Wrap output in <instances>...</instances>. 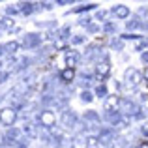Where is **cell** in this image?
I'll return each instance as SVG.
<instances>
[{"label": "cell", "mask_w": 148, "mask_h": 148, "mask_svg": "<svg viewBox=\"0 0 148 148\" xmlns=\"http://www.w3.org/2000/svg\"><path fill=\"white\" fill-rule=\"evenodd\" d=\"M141 83H143V73L139 71V69L127 68L126 71H124V84H122V88H126V90H135Z\"/></svg>", "instance_id": "1"}, {"label": "cell", "mask_w": 148, "mask_h": 148, "mask_svg": "<svg viewBox=\"0 0 148 148\" xmlns=\"http://www.w3.org/2000/svg\"><path fill=\"white\" fill-rule=\"evenodd\" d=\"M38 122L41 124V127L43 130H54V126H56V114H54L51 109H41L40 112H38Z\"/></svg>", "instance_id": "2"}, {"label": "cell", "mask_w": 148, "mask_h": 148, "mask_svg": "<svg viewBox=\"0 0 148 148\" xmlns=\"http://www.w3.org/2000/svg\"><path fill=\"white\" fill-rule=\"evenodd\" d=\"M109 75H111V62H109V56H103L101 60L96 62L94 77H96V81H101V83H103Z\"/></svg>", "instance_id": "3"}, {"label": "cell", "mask_w": 148, "mask_h": 148, "mask_svg": "<svg viewBox=\"0 0 148 148\" xmlns=\"http://www.w3.org/2000/svg\"><path fill=\"white\" fill-rule=\"evenodd\" d=\"M60 124L66 131H71V130H75V126L79 124V116H77L71 109H64V111L60 112Z\"/></svg>", "instance_id": "4"}, {"label": "cell", "mask_w": 148, "mask_h": 148, "mask_svg": "<svg viewBox=\"0 0 148 148\" xmlns=\"http://www.w3.org/2000/svg\"><path fill=\"white\" fill-rule=\"evenodd\" d=\"M139 111H141V107H139L135 101H131L130 98H122V105H120V111H118L122 116H126V118L133 120V116L137 114Z\"/></svg>", "instance_id": "5"}, {"label": "cell", "mask_w": 148, "mask_h": 148, "mask_svg": "<svg viewBox=\"0 0 148 148\" xmlns=\"http://www.w3.org/2000/svg\"><path fill=\"white\" fill-rule=\"evenodd\" d=\"M17 118H19V114H17V111H15L13 107H4L2 111H0V124H2V126L11 127L15 122H17Z\"/></svg>", "instance_id": "6"}, {"label": "cell", "mask_w": 148, "mask_h": 148, "mask_svg": "<svg viewBox=\"0 0 148 148\" xmlns=\"http://www.w3.org/2000/svg\"><path fill=\"white\" fill-rule=\"evenodd\" d=\"M98 139H99V145L103 146V148H111V146H114V143H116V135H114V131L109 130V127H99V135H98Z\"/></svg>", "instance_id": "7"}, {"label": "cell", "mask_w": 148, "mask_h": 148, "mask_svg": "<svg viewBox=\"0 0 148 148\" xmlns=\"http://www.w3.org/2000/svg\"><path fill=\"white\" fill-rule=\"evenodd\" d=\"M120 105H122V96L120 94H111L103 101V111L105 112H116V111H120Z\"/></svg>", "instance_id": "8"}, {"label": "cell", "mask_w": 148, "mask_h": 148, "mask_svg": "<svg viewBox=\"0 0 148 148\" xmlns=\"http://www.w3.org/2000/svg\"><path fill=\"white\" fill-rule=\"evenodd\" d=\"M64 62H66V68L68 69H75L81 62V54L75 49H68L64 53Z\"/></svg>", "instance_id": "9"}, {"label": "cell", "mask_w": 148, "mask_h": 148, "mask_svg": "<svg viewBox=\"0 0 148 148\" xmlns=\"http://www.w3.org/2000/svg\"><path fill=\"white\" fill-rule=\"evenodd\" d=\"M40 45H41V36L36 34V32L26 34L25 40L21 41V47H25V49H36V47H40Z\"/></svg>", "instance_id": "10"}, {"label": "cell", "mask_w": 148, "mask_h": 148, "mask_svg": "<svg viewBox=\"0 0 148 148\" xmlns=\"http://www.w3.org/2000/svg\"><path fill=\"white\" fill-rule=\"evenodd\" d=\"M23 133H25L26 139H38L40 137V127H38V124L26 120V122L23 124Z\"/></svg>", "instance_id": "11"}, {"label": "cell", "mask_w": 148, "mask_h": 148, "mask_svg": "<svg viewBox=\"0 0 148 148\" xmlns=\"http://www.w3.org/2000/svg\"><path fill=\"white\" fill-rule=\"evenodd\" d=\"M111 13L114 15L116 19H127L131 13V10L126 6V4H114V6L111 8Z\"/></svg>", "instance_id": "12"}, {"label": "cell", "mask_w": 148, "mask_h": 148, "mask_svg": "<svg viewBox=\"0 0 148 148\" xmlns=\"http://www.w3.org/2000/svg\"><path fill=\"white\" fill-rule=\"evenodd\" d=\"M21 139V131L15 130V127H11V130L6 131V135H4V145L8 146H15V143Z\"/></svg>", "instance_id": "13"}, {"label": "cell", "mask_w": 148, "mask_h": 148, "mask_svg": "<svg viewBox=\"0 0 148 148\" xmlns=\"http://www.w3.org/2000/svg\"><path fill=\"white\" fill-rule=\"evenodd\" d=\"M58 77H60V81L64 84H71L73 81H75V69H68V68H64L60 73H58Z\"/></svg>", "instance_id": "14"}, {"label": "cell", "mask_w": 148, "mask_h": 148, "mask_svg": "<svg viewBox=\"0 0 148 148\" xmlns=\"http://www.w3.org/2000/svg\"><path fill=\"white\" fill-rule=\"evenodd\" d=\"M84 145H86V148H101L98 135H94V133H88L84 137Z\"/></svg>", "instance_id": "15"}, {"label": "cell", "mask_w": 148, "mask_h": 148, "mask_svg": "<svg viewBox=\"0 0 148 148\" xmlns=\"http://www.w3.org/2000/svg\"><path fill=\"white\" fill-rule=\"evenodd\" d=\"M13 19H11V17H8V15H0V28H4V30H10V32H11V30H13L15 28V26H13Z\"/></svg>", "instance_id": "16"}, {"label": "cell", "mask_w": 148, "mask_h": 148, "mask_svg": "<svg viewBox=\"0 0 148 148\" xmlns=\"http://www.w3.org/2000/svg\"><path fill=\"white\" fill-rule=\"evenodd\" d=\"M101 30H103L105 34H116V32H118V26H116L114 21H103Z\"/></svg>", "instance_id": "17"}, {"label": "cell", "mask_w": 148, "mask_h": 148, "mask_svg": "<svg viewBox=\"0 0 148 148\" xmlns=\"http://www.w3.org/2000/svg\"><path fill=\"white\" fill-rule=\"evenodd\" d=\"M36 10H38V8H36V4H34V2H23L21 4V13L23 15H32Z\"/></svg>", "instance_id": "18"}, {"label": "cell", "mask_w": 148, "mask_h": 148, "mask_svg": "<svg viewBox=\"0 0 148 148\" xmlns=\"http://www.w3.org/2000/svg\"><path fill=\"white\" fill-rule=\"evenodd\" d=\"M84 122H88V124H90V122H94V124H99L101 122V118H99V114H98V112H96V111H86V112H84Z\"/></svg>", "instance_id": "19"}, {"label": "cell", "mask_w": 148, "mask_h": 148, "mask_svg": "<svg viewBox=\"0 0 148 148\" xmlns=\"http://www.w3.org/2000/svg\"><path fill=\"white\" fill-rule=\"evenodd\" d=\"M141 26H143V23H141V19H139V17H135V19H131V21H127V23H126V30H127V32L139 30Z\"/></svg>", "instance_id": "20"}, {"label": "cell", "mask_w": 148, "mask_h": 148, "mask_svg": "<svg viewBox=\"0 0 148 148\" xmlns=\"http://www.w3.org/2000/svg\"><path fill=\"white\" fill-rule=\"evenodd\" d=\"M69 148H86L84 139L81 137V135H75L73 139H69Z\"/></svg>", "instance_id": "21"}, {"label": "cell", "mask_w": 148, "mask_h": 148, "mask_svg": "<svg viewBox=\"0 0 148 148\" xmlns=\"http://www.w3.org/2000/svg\"><path fill=\"white\" fill-rule=\"evenodd\" d=\"M19 49H21V41H10V43L4 45V51H6V53H10V54H15Z\"/></svg>", "instance_id": "22"}, {"label": "cell", "mask_w": 148, "mask_h": 148, "mask_svg": "<svg viewBox=\"0 0 148 148\" xmlns=\"http://www.w3.org/2000/svg\"><path fill=\"white\" fill-rule=\"evenodd\" d=\"M94 8H98V6H96V4H83V6H79V8H73V10H69L68 15H69V13H83V11H90V10H94Z\"/></svg>", "instance_id": "23"}, {"label": "cell", "mask_w": 148, "mask_h": 148, "mask_svg": "<svg viewBox=\"0 0 148 148\" xmlns=\"http://www.w3.org/2000/svg\"><path fill=\"white\" fill-rule=\"evenodd\" d=\"M21 13V8L17 6V4H10V6L6 8V15L8 17H13V15H19Z\"/></svg>", "instance_id": "24"}, {"label": "cell", "mask_w": 148, "mask_h": 148, "mask_svg": "<svg viewBox=\"0 0 148 148\" xmlns=\"http://www.w3.org/2000/svg\"><path fill=\"white\" fill-rule=\"evenodd\" d=\"M96 96H98V98H107V86H105V84L103 83H101V84H98V86H96Z\"/></svg>", "instance_id": "25"}, {"label": "cell", "mask_w": 148, "mask_h": 148, "mask_svg": "<svg viewBox=\"0 0 148 148\" xmlns=\"http://www.w3.org/2000/svg\"><path fill=\"white\" fill-rule=\"evenodd\" d=\"M146 47H148V40H146V38H141V40H137V43H135V49H137V51L145 53Z\"/></svg>", "instance_id": "26"}, {"label": "cell", "mask_w": 148, "mask_h": 148, "mask_svg": "<svg viewBox=\"0 0 148 148\" xmlns=\"http://www.w3.org/2000/svg\"><path fill=\"white\" fill-rule=\"evenodd\" d=\"M124 40H120V38H116V40H112L111 41V47L114 49V51H124Z\"/></svg>", "instance_id": "27"}, {"label": "cell", "mask_w": 148, "mask_h": 148, "mask_svg": "<svg viewBox=\"0 0 148 148\" xmlns=\"http://www.w3.org/2000/svg\"><path fill=\"white\" fill-rule=\"evenodd\" d=\"M81 101H84V103H90V101H94V94L88 90H83L81 92Z\"/></svg>", "instance_id": "28"}, {"label": "cell", "mask_w": 148, "mask_h": 148, "mask_svg": "<svg viewBox=\"0 0 148 148\" xmlns=\"http://www.w3.org/2000/svg\"><path fill=\"white\" fill-rule=\"evenodd\" d=\"M28 145H30V143H28V139H26V137L23 139V137H21L17 143H15V146H13V148H28Z\"/></svg>", "instance_id": "29"}, {"label": "cell", "mask_w": 148, "mask_h": 148, "mask_svg": "<svg viewBox=\"0 0 148 148\" xmlns=\"http://www.w3.org/2000/svg\"><path fill=\"white\" fill-rule=\"evenodd\" d=\"M84 43V36H73L71 38V45H81Z\"/></svg>", "instance_id": "30"}, {"label": "cell", "mask_w": 148, "mask_h": 148, "mask_svg": "<svg viewBox=\"0 0 148 148\" xmlns=\"http://www.w3.org/2000/svg\"><path fill=\"white\" fill-rule=\"evenodd\" d=\"M137 15H139V17H148V8L146 6H141L137 10Z\"/></svg>", "instance_id": "31"}, {"label": "cell", "mask_w": 148, "mask_h": 148, "mask_svg": "<svg viewBox=\"0 0 148 148\" xmlns=\"http://www.w3.org/2000/svg\"><path fill=\"white\" fill-rule=\"evenodd\" d=\"M107 13H109V11H103V10L96 11V19H99V21H103V19L107 17Z\"/></svg>", "instance_id": "32"}, {"label": "cell", "mask_w": 148, "mask_h": 148, "mask_svg": "<svg viewBox=\"0 0 148 148\" xmlns=\"http://www.w3.org/2000/svg\"><path fill=\"white\" fill-rule=\"evenodd\" d=\"M8 77H10V73H8V71H0V83L8 81Z\"/></svg>", "instance_id": "33"}, {"label": "cell", "mask_w": 148, "mask_h": 148, "mask_svg": "<svg viewBox=\"0 0 148 148\" xmlns=\"http://www.w3.org/2000/svg\"><path fill=\"white\" fill-rule=\"evenodd\" d=\"M141 60H143V62H145V64L148 66V49L145 51V53H141Z\"/></svg>", "instance_id": "34"}, {"label": "cell", "mask_w": 148, "mask_h": 148, "mask_svg": "<svg viewBox=\"0 0 148 148\" xmlns=\"http://www.w3.org/2000/svg\"><path fill=\"white\" fill-rule=\"evenodd\" d=\"M135 148H148V141H146V139H143V141L139 143V145L135 146Z\"/></svg>", "instance_id": "35"}, {"label": "cell", "mask_w": 148, "mask_h": 148, "mask_svg": "<svg viewBox=\"0 0 148 148\" xmlns=\"http://www.w3.org/2000/svg\"><path fill=\"white\" fill-rule=\"evenodd\" d=\"M143 103H145V109H146V111H148V98H146L145 101H143Z\"/></svg>", "instance_id": "36"}, {"label": "cell", "mask_w": 148, "mask_h": 148, "mask_svg": "<svg viewBox=\"0 0 148 148\" xmlns=\"http://www.w3.org/2000/svg\"><path fill=\"white\" fill-rule=\"evenodd\" d=\"M2 51H4V45H2V47H0V56H2Z\"/></svg>", "instance_id": "37"}, {"label": "cell", "mask_w": 148, "mask_h": 148, "mask_svg": "<svg viewBox=\"0 0 148 148\" xmlns=\"http://www.w3.org/2000/svg\"><path fill=\"white\" fill-rule=\"evenodd\" d=\"M0 68H2V64H0Z\"/></svg>", "instance_id": "38"}, {"label": "cell", "mask_w": 148, "mask_h": 148, "mask_svg": "<svg viewBox=\"0 0 148 148\" xmlns=\"http://www.w3.org/2000/svg\"><path fill=\"white\" fill-rule=\"evenodd\" d=\"M0 101H2V98H0Z\"/></svg>", "instance_id": "39"}]
</instances>
